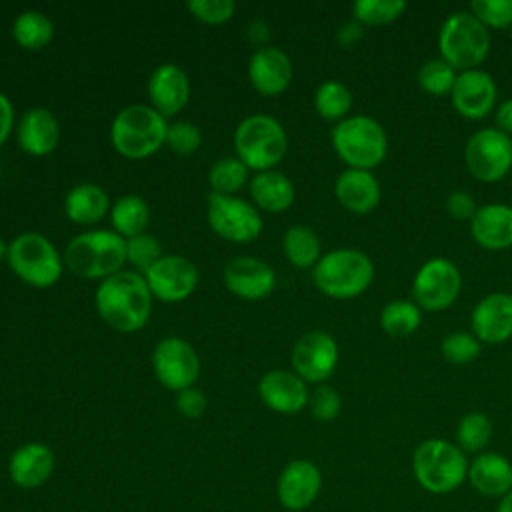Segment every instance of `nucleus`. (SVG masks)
Masks as SVG:
<instances>
[{"label":"nucleus","instance_id":"nucleus-47","mask_svg":"<svg viewBox=\"0 0 512 512\" xmlns=\"http://www.w3.org/2000/svg\"><path fill=\"white\" fill-rule=\"evenodd\" d=\"M14 122V108L6 94L0 92V146L8 140Z\"/></svg>","mask_w":512,"mask_h":512},{"label":"nucleus","instance_id":"nucleus-7","mask_svg":"<svg viewBox=\"0 0 512 512\" xmlns=\"http://www.w3.org/2000/svg\"><path fill=\"white\" fill-rule=\"evenodd\" d=\"M438 48L454 70H474L490 52V32L470 12H454L440 26Z\"/></svg>","mask_w":512,"mask_h":512},{"label":"nucleus","instance_id":"nucleus-8","mask_svg":"<svg viewBox=\"0 0 512 512\" xmlns=\"http://www.w3.org/2000/svg\"><path fill=\"white\" fill-rule=\"evenodd\" d=\"M234 148L248 168L264 172L284 158L288 138L276 118L268 114H252L236 126Z\"/></svg>","mask_w":512,"mask_h":512},{"label":"nucleus","instance_id":"nucleus-43","mask_svg":"<svg viewBox=\"0 0 512 512\" xmlns=\"http://www.w3.org/2000/svg\"><path fill=\"white\" fill-rule=\"evenodd\" d=\"M202 142V134L198 130L196 124L192 122H186V120H180V122H174L168 126V132H166V144L178 152V154H190L194 152Z\"/></svg>","mask_w":512,"mask_h":512},{"label":"nucleus","instance_id":"nucleus-44","mask_svg":"<svg viewBox=\"0 0 512 512\" xmlns=\"http://www.w3.org/2000/svg\"><path fill=\"white\" fill-rule=\"evenodd\" d=\"M236 4L232 0H190L188 10L206 24H222L230 20Z\"/></svg>","mask_w":512,"mask_h":512},{"label":"nucleus","instance_id":"nucleus-22","mask_svg":"<svg viewBox=\"0 0 512 512\" xmlns=\"http://www.w3.org/2000/svg\"><path fill=\"white\" fill-rule=\"evenodd\" d=\"M248 78L260 94L276 96L284 92L292 80V62L280 48H258L248 62Z\"/></svg>","mask_w":512,"mask_h":512},{"label":"nucleus","instance_id":"nucleus-17","mask_svg":"<svg viewBox=\"0 0 512 512\" xmlns=\"http://www.w3.org/2000/svg\"><path fill=\"white\" fill-rule=\"evenodd\" d=\"M322 488V474L318 466L310 460L298 458L288 462L280 476H278V486L276 494L280 504L286 510H306L308 506L314 504Z\"/></svg>","mask_w":512,"mask_h":512},{"label":"nucleus","instance_id":"nucleus-33","mask_svg":"<svg viewBox=\"0 0 512 512\" xmlns=\"http://www.w3.org/2000/svg\"><path fill=\"white\" fill-rule=\"evenodd\" d=\"M12 34L22 48L40 50L52 40L54 26L46 14L38 10H26L16 16L12 24Z\"/></svg>","mask_w":512,"mask_h":512},{"label":"nucleus","instance_id":"nucleus-20","mask_svg":"<svg viewBox=\"0 0 512 512\" xmlns=\"http://www.w3.org/2000/svg\"><path fill=\"white\" fill-rule=\"evenodd\" d=\"M258 394L270 410L280 414H296L310 400L306 382L288 370L266 372L258 382Z\"/></svg>","mask_w":512,"mask_h":512},{"label":"nucleus","instance_id":"nucleus-49","mask_svg":"<svg viewBox=\"0 0 512 512\" xmlns=\"http://www.w3.org/2000/svg\"><path fill=\"white\" fill-rule=\"evenodd\" d=\"M336 38H338V42L340 44H344V46H350V44H354L356 40H360L362 38V24L360 22H346V24H342L340 26V30H338V34H336Z\"/></svg>","mask_w":512,"mask_h":512},{"label":"nucleus","instance_id":"nucleus-2","mask_svg":"<svg viewBox=\"0 0 512 512\" xmlns=\"http://www.w3.org/2000/svg\"><path fill=\"white\" fill-rule=\"evenodd\" d=\"M316 288L338 300L356 298L372 284L374 264L368 254L356 248H336L320 256L312 270Z\"/></svg>","mask_w":512,"mask_h":512},{"label":"nucleus","instance_id":"nucleus-35","mask_svg":"<svg viewBox=\"0 0 512 512\" xmlns=\"http://www.w3.org/2000/svg\"><path fill=\"white\" fill-rule=\"evenodd\" d=\"M492 422L484 412H468L456 428V446L466 454H480L492 440Z\"/></svg>","mask_w":512,"mask_h":512},{"label":"nucleus","instance_id":"nucleus-21","mask_svg":"<svg viewBox=\"0 0 512 512\" xmlns=\"http://www.w3.org/2000/svg\"><path fill=\"white\" fill-rule=\"evenodd\" d=\"M54 464V452L46 444L28 442L12 452L8 462V476L16 486L34 490L52 476Z\"/></svg>","mask_w":512,"mask_h":512},{"label":"nucleus","instance_id":"nucleus-28","mask_svg":"<svg viewBox=\"0 0 512 512\" xmlns=\"http://www.w3.org/2000/svg\"><path fill=\"white\" fill-rule=\"evenodd\" d=\"M250 196L266 212H284L294 202V184L282 172L264 170L250 180Z\"/></svg>","mask_w":512,"mask_h":512},{"label":"nucleus","instance_id":"nucleus-39","mask_svg":"<svg viewBox=\"0 0 512 512\" xmlns=\"http://www.w3.org/2000/svg\"><path fill=\"white\" fill-rule=\"evenodd\" d=\"M442 358L450 364H468L480 354V340L472 332H450L440 342Z\"/></svg>","mask_w":512,"mask_h":512},{"label":"nucleus","instance_id":"nucleus-23","mask_svg":"<svg viewBox=\"0 0 512 512\" xmlns=\"http://www.w3.org/2000/svg\"><path fill=\"white\" fill-rule=\"evenodd\" d=\"M148 96L152 108L164 118L180 112L190 96V82L182 68L176 64H160L148 80Z\"/></svg>","mask_w":512,"mask_h":512},{"label":"nucleus","instance_id":"nucleus-52","mask_svg":"<svg viewBox=\"0 0 512 512\" xmlns=\"http://www.w3.org/2000/svg\"><path fill=\"white\" fill-rule=\"evenodd\" d=\"M510 36H512V28H510Z\"/></svg>","mask_w":512,"mask_h":512},{"label":"nucleus","instance_id":"nucleus-29","mask_svg":"<svg viewBox=\"0 0 512 512\" xmlns=\"http://www.w3.org/2000/svg\"><path fill=\"white\" fill-rule=\"evenodd\" d=\"M110 208L108 194L98 184H78L64 200L66 216L76 224H94L106 216Z\"/></svg>","mask_w":512,"mask_h":512},{"label":"nucleus","instance_id":"nucleus-42","mask_svg":"<svg viewBox=\"0 0 512 512\" xmlns=\"http://www.w3.org/2000/svg\"><path fill=\"white\" fill-rule=\"evenodd\" d=\"M310 410L312 416L320 422H332L338 418L340 410H342V396L336 388L328 386V384H320L316 386V390L310 394Z\"/></svg>","mask_w":512,"mask_h":512},{"label":"nucleus","instance_id":"nucleus-25","mask_svg":"<svg viewBox=\"0 0 512 512\" xmlns=\"http://www.w3.org/2000/svg\"><path fill=\"white\" fill-rule=\"evenodd\" d=\"M334 194L338 202L354 212V214H368L372 212L382 198L380 182L370 170H356L346 168L334 184Z\"/></svg>","mask_w":512,"mask_h":512},{"label":"nucleus","instance_id":"nucleus-4","mask_svg":"<svg viewBox=\"0 0 512 512\" xmlns=\"http://www.w3.org/2000/svg\"><path fill=\"white\" fill-rule=\"evenodd\" d=\"M332 146L348 168L372 172L388 154V136L378 120L356 114L332 128Z\"/></svg>","mask_w":512,"mask_h":512},{"label":"nucleus","instance_id":"nucleus-53","mask_svg":"<svg viewBox=\"0 0 512 512\" xmlns=\"http://www.w3.org/2000/svg\"><path fill=\"white\" fill-rule=\"evenodd\" d=\"M0 512H2V510H0Z\"/></svg>","mask_w":512,"mask_h":512},{"label":"nucleus","instance_id":"nucleus-31","mask_svg":"<svg viewBox=\"0 0 512 512\" xmlns=\"http://www.w3.org/2000/svg\"><path fill=\"white\" fill-rule=\"evenodd\" d=\"M282 248L286 258L290 260V264H294L296 268H310L316 266V262L320 260V238L318 234L304 224L292 226L286 230L284 238H282Z\"/></svg>","mask_w":512,"mask_h":512},{"label":"nucleus","instance_id":"nucleus-46","mask_svg":"<svg viewBox=\"0 0 512 512\" xmlns=\"http://www.w3.org/2000/svg\"><path fill=\"white\" fill-rule=\"evenodd\" d=\"M176 408L186 418H200L206 410V396H204L202 390L186 388V390L178 392Z\"/></svg>","mask_w":512,"mask_h":512},{"label":"nucleus","instance_id":"nucleus-38","mask_svg":"<svg viewBox=\"0 0 512 512\" xmlns=\"http://www.w3.org/2000/svg\"><path fill=\"white\" fill-rule=\"evenodd\" d=\"M406 10L404 0H356L352 6L354 18L360 24L382 26L400 18Z\"/></svg>","mask_w":512,"mask_h":512},{"label":"nucleus","instance_id":"nucleus-10","mask_svg":"<svg viewBox=\"0 0 512 512\" xmlns=\"http://www.w3.org/2000/svg\"><path fill=\"white\" fill-rule=\"evenodd\" d=\"M462 290V274L458 266L442 256L426 260L414 280H412V296L420 310L442 312L450 308Z\"/></svg>","mask_w":512,"mask_h":512},{"label":"nucleus","instance_id":"nucleus-36","mask_svg":"<svg viewBox=\"0 0 512 512\" xmlns=\"http://www.w3.org/2000/svg\"><path fill=\"white\" fill-rule=\"evenodd\" d=\"M248 178V166L236 156V158H220L208 174L212 192L232 196V192L240 190Z\"/></svg>","mask_w":512,"mask_h":512},{"label":"nucleus","instance_id":"nucleus-50","mask_svg":"<svg viewBox=\"0 0 512 512\" xmlns=\"http://www.w3.org/2000/svg\"><path fill=\"white\" fill-rule=\"evenodd\" d=\"M498 512H512V490L506 496H502L498 504Z\"/></svg>","mask_w":512,"mask_h":512},{"label":"nucleus","instance_id":"nucleus-45","mask_svg":"<svg viewBox=\"0 0 512 512\" xmlns=\"http://www.w3.org/2000/svg\"><path fill=\"white\" fill-rule=\"evenodd\" d=\"M446 212L454 220H472L474 214L478 212V206L472 194H468L466 190H454L446 198Z\"/></svg>","mask_w":512,"mask_h":512},{"label":"nucleus","instance_id":"nucleus-1","mask_svg":"<svg viewBox=\"0 0 512 512\" xmlns=\"http://www.w3.org/2000/svg\"><path fill=\"white\" fill-rule=\"evenodd\" d=\"M100 318L120 332L140 330L152 312V292L144 276L136 272H116L102 280L96 290Z\"/></svg>","mask_w":512,"mask_h":512},{"label":"nucleus","instance_id":"nucleus-12","mask_svg":"<svg viewBox=\"0 0 512 512\" xmlns=\"http://www.w3.org/2000/svg\"><path fill=\"white\" fill-rule=\"evenodd\" d=\"M208 224L218 236L232 242H250L262 232V216L252 204L216 192L208 196Z\"/></svg>","mask_w":512,"mask_h":512},{"label":"nucleus","instance_id":"nucleus-30","mask_svg":"<svg viewBox=\"0 0 512 512\" xmlns=\"http://www.w3.org/2000/svg\"><path fill=\"white\" fill-rule=\"evenodd\" d=\"M150 222V208L148 204L134 194H126L116 200L112 206V224L114 232L122 238H134L138 234H144L146 226Z\"/></svg>","mask_w":512,"mask_h":512},{"label":"nucleus","instance_id":"nucleus-40","mask_svg":"<svg viewBox=\"0 0 512 512\" xmlns=\"http://www.w3.org/2000/svg\"><path fill=\"white\" fill-rule=\"evenodd\" d=\"M470 14L486 28H512V0H472Z\"/></svg>","mask_w":512,"mask_h":512},{"label":"nucleus","instance_id":"nucleus-18","mask_svg":"<svg viewBox=\"0 0 512 512\" xmlns=\"http://www.w3.org/2000/svg\"><path fill=\"white\" fill-rule=\"evenodd\" d=\"M472 334L480 344H502L512 338V294L492 292L476 302L472 316Z\"/></svg>","mask_w":512,"mask_h":512},{"label":"nucleus","instance_id":"nucleus-13","mask_svg":"<svg viewBox=\"0 0 512 512\" xmlns=\"http://www.w3.org/2000/svg\"><path fill=\"white\" fill-rule=\"evenodd\" d=\"M152 366L160 384L176 392L192 388L200 376L198 354L178 336H168L156 344L152 352Z\"/></svg>","mask_w":512,"mask_h":512},{"label":"nucleus","instance_id":"nucleus-11","mask_svg":"<svg viewBox=\"0 0 512 512\" xmlns=\"http://www.w3.org/2000/svg\"><path fill=\"white\" fill-rule=\"evenodd\" d=\"M464 160L476 180L498 182L512 170V138L498 128H480L468 138Z\"/></svg>","mask_w":512,"mask_h":512},{"label":"nucleus","instance_id":"nucleus-26","mask_svg":"<svg viewBox=\"0 0 512 512\" xmlns=\"http://www.w3.org/2000/svg\"><path fill=\"white\" fill-rule=\"evenodd\" d=\"M468 482L488 498H502L512 490V462L498 452H480L468 464Z\"/></svg>","mask_w":512,"mask_h":512},{"label":"nucleus","instance_id":"nucleus-27","mask_svg":"<svg viewBox=\"0 0 512 512\" xmlns=\"http://www.w3.org/2000/svg\"><path fill=\"white\" fill-rule=\"evenodd\" d=\"M58 136V120L46 108H30L18 124V144L32 156L50 154L58 144Z\"/></svg>","mask_w":512,"mask_h":512},{"label":"nucleus","instance_id":"nucleus-41","mask_svg":"<svg viewBox=\"0 0 512 512\" xmlns=\"http://www.w3.org/2000/svg\"><path fill=\"white\" fill-rule=\"evenodd\" d=\"M162 258V246L152 234H138L126 240V260L146 272Z\"/></svg>","mask_w":512,"mask_h":512},{"label":"nucleus","instance_id":"nucleus-19","mask_svg":"<svg viewBox=\"0 0 512 512\" xmlns=\"http://www.w3.org/2000/svg\"><path fill=\"white\" fill-rule=\"evenodd\" d=\"M224 284L232 294L244 300H260L274 290L276 274L272 266L260 258L238 256L226 264Z\"/></svg>","mask_w":512,"mask_h":512},{"label":"nucleus","instance_id":"nucleus-24","mask_svg":"<svg viewBox=\"0 0 512 512\" xmlns=\"http://www.w3.org/2000/svg\"><path fill=\"white\" fill-rule=\"evenodd\" d=\"M474 242L486 250H506L512 246V206L502 202L484 204L470 220Z\"/></svg>","mask_w":512,"mask_h":512},{"label":"nucleus","instance_id":"nucleus-3","mask_svg":"<svg viewBox=\"0 0 512 512\" xmlns=\"http://www.w3.org/2000/svg\"><path fill=\"white\" fill-rule=\"evenodd\" d=\"M412 472L426 492L448 494L468 478V460L456 444L444 438H428L412 454Z\"/></svg>","mask_w":512,"mask_h":512},{"label":"nucleus","instance_id":"nucleus-34","mask_svg":"<svg viewBox=\"0 0 512 512\" xmlns=\"http://www.w3.org/2000/svg\"><path fill=\"white\" fill-rule=\"evenodd\" d=\"M314 108L326 120H344L352 108V92L338 80L322 82L314 92Z\"/></svg>","mask_w":512,"mask_h":512},{"label":"nucleus","instance_id":"nucleus-6","mask_svg":"<svg viewBox=\"0 0 512 512\" xmlns=\"http://www.w3.org/2000/svg\"><path fill=\"white\" fill-rule=\"evenodd\" d=\"M166 118L146 104H132L114 116L110 140L126 158H146L166 142Z\"/></svg>","mask_w":512,"mask_h":512},{"label":"nucleus","instance_id":"nucleus-15","mask_svg":"<svg viewBox=\"0 0 512 512\" xmlns=\"http://www.w3.org/2000/svg\"><path fill=\"white\" fill-rule=\"evenodd\" d=\"M144 280L152 292L162 302H180L188 298L198 284V270L194 262L184 256L170 254L162 256L144 272Z\"/></svg>","mask_w":512,"mask_h":512},{"label":"nucleus","instance_id":"nucleus-37","mask_svg":"<svg viewBox=\"0 0 512 512\" xmlns=\"http://www.w3.org/2000/svg\"><path fill=\"white\" fill-rule=\"evenodd\" d=\"M456 70L442 58L426 60L418 70V84L430 96H446L456 82Z\"/></svg>","mask_w":512,"mask_h":512},{"label":"nucleus","instance_id":"nucleus-51","mask_svg":"<svg viewBox=\"0 0 512 512\" xmlns=\"http://www.w3.org/2000/svg\"><path fill=\"white\" fill-rule=\"evenodd\" d=\"M6 256H8V246H6V242L0 238V262H2Z\"/></svg>","mask_w":512,"mask_h":512},{"label":"nucleus","instance_id":"nucleus-48","mask_svg":"<svg viewBox=\"0 0 512 512\" xmlns=\"http://www.w3.org/2000/svg\"><path fill=\"white\" fill-rule=\"evenodd\" d=\"M496 124L498 130L512 136V98L500 102V106L496 108Z\"/></svg>","mask_w":512,"mask_h":512},{"label":"nucleus","instance_id":"nucleus-9","mask_svg":"<svg viewBox=\"0 0 512 512\" xmlns=\"http://www.w3.org/2000/svg\"><path fill=\"white\" fill-rule=\"evenodd\" d=\"M6 258L12 272L36 288L52 286L62 274V258L56 246L38 232L18 234L8 244Z\"/></svg>","mask_w":512,"mask_h":512},{"label":"nucleus","instance_id":"nucleus-16","mask_svg":"<svg viewBox=\"0 0 512 512\" xmlns=\"http://www.w3.org/2000/svg\"><path fill=\"white\" fill-rule=\"evenodd\" d=\"M496 96L498 88L494 78L480 68L460 72L450 92L454 110L468 120L486 118L496 106Z\"/></svg>","mask_w":512,"mask_h":512},{"label":"nucleus","instance_id":"nucleus-32","mask_svg":"<svg viewBox=\"0 0 512 512\" xmlns=\"http://www.w3.org/2000/svg\"><path fill=\"white\" fill-rule=\"evenodd\" d=\"M422 310L414 300H392L380 310V328L392 338H404L418 330Z\"/></svg>","mask_w":512,"mask_h":512},{"label":"nucleus","instance_id":"nucleus-14","mask_svg":"<svg viewBox=\"0 0 512 512\" xmlns=\"http://www.w3.org/2000/svg\"><path fill=\"white\" fill-rule=\"evenodd\" d=\"M292 368L304 382L328 380L338 364V344L324 330L302 334L292 348Z\"/></svg>","mask_w":512,"mask_h":512},{"label":"nucleus","instance_id":"nucleus-5","mask_svg":"<svg viewBox=\"0 0 512 512\" xmlns=\"http://www.w3.org/2000/svg\"><path fill=\"white\" fill-rule=\"evenodd\" d=\"M66 266L82 278H108L126 262V240L114 230H88L64 250Z\"/></svg>","mask_w":512,"mask_h":512}]
</instances>
